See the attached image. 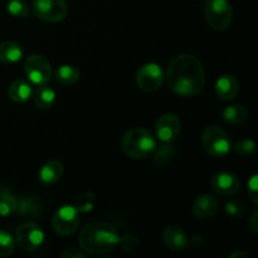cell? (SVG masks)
<instances>
[{
	"label": "cell",
	"instance_id": "19",
	"mask_svg": "<svg viewBox=\"0 0 258 258\" xmlns=\"http://www.w3.org/2000/svg\"><path fill=\"white\" fill-rule=\"evenodd\" d=\"M8 96L13 102L24 103L33 96V87L24 80H17L8 88Z\"/></svg>",
	"mask_w": 258,
	"mask_h": 258
},
{
	"label": "cell",
	"instance_id": "32",
	"mask_svg": "<svg viewBox=\"0 0 258 258\" xmlns=\"http://www.w3.org/2000/svg\"><path fill=\"white\" fill-rule=\"evenodd\" d=\"M60 256L63 258H83L86 254L85 252H81L80 249L75 248V247H70V248H66L64 251L60 253Z\"/></svg>",
	"mask_w": 258,
	"mask_h": 258
},
{
	"label": "cell",
	"instance_id": "22",
	"mask_svg": "<svg viewBox=\"0 0 258 258\" xmlns=\"http://www.w3.org/2000/svg\"><path fill=\"white\" fill-rule=\"evenodd\" d=\"M33 97H34V105L39 110H49L50 107H53L55 100H57V95H55L54 90L48 87L47 85L39 86V88H38Z\"/></svg>",
	"mask_w": 258,
	"mask_h": 258
},
{
	"label": "cell",
	"instance_id": "23",
	"mask_svg": "<svg viewBox=\"0 0 258 258\" xmlns=\"http://www.w3.org/2000/svg\"><path fill=\"white\" fill-rule=\"evenodd\" d=\"M81 72L76 67L70 64H62L55 70L54 78L59 85L71 86L80 81Z\"/></svg>",
	"mask_w": 258,
	"mask_h": 258
},
{
	"label": "cell",
	"instance_id": "6",
	"mask_svg": "<svg viewBox=\"0 0 258 258\" xmlns=\"http://www.w3.org/2000/svg\"><path fill=\"white\" fill-rule=\"evenodd\" d=\"M80 226V212L75 206H62L54 212L52 218L53 231L62 237L72 236Z\"/></svg>",
	"mask_w": 258,
	"mask_h": 258
},
{
	"label": "cell",
	"instance_id": "1",
	"mask_svg": "<svg viewBox=\"0 0 258 258\" xmlns=\"http://www.w3.org/2000/svg\"><path fill=\"white\" fill-rule=\"evenodd\" d=\"M168 87L183 97H193L203 91L206 85V71L198 57L193 54H179L174 58L166 71Z\"/></svg>",
	"mask_w": 258,
	"mask_h": 258
},
{
	"label": "cell",
	"instance_id": "17",
	"mask_svg": "<svg viewBox=\"0 0 258 258\" xmlns=\"http://www.w3.org/2000/svg\"><path fill=\"white\" fill-rule=\"evenodd\" d=\"M63 174H64L63 164L58 160H50L40 168L38 178L43 185H54L62 179Z\"/></svg>",
	"mask_w": 258,
	"mask_h": 258
},
{
	"label": "cell",
	"instance_id": "25",
	"mask_svg": "<svg viewBox=\"0 0 258 258\" xmlns=\"http://www.w3.org/2000/svg\"><path fill=\"white\" fill-rule=\"evenodd\" d=\"M97 204V196L92 191H83L76 198L75 207L80 213H90Z\"/></svg>",
	"mask_w": 258,
	"mask_h": 258
},
{
	"label": "cell",
	"instance_id": "31",
	"mask_svg": "<svg viewBox=\"0 0 258 258\" xmlns=\"http://www.w3.org/2000/svg\"><path fill=\"white\" fill-rule=\"evenodd\" d=\"M257 174H254V175L251 176V179L248 180V189H247V191H248V197L249 199H251L252 203L254 204V206H257L258 204V181H257Z\"/></svg>",
	"mask_w": 258,
	"mask_h": 258
},
{
	"label": "cell",
	"instance_id": "33",
	"mask_svg": "<svg viewBox=\"0 0 258 258\" xmlns=\"http://www.w3.org/2000/svg\"><path fill=\"white\" fill-rule=\"evenodd\" d=\"M248 227L254 234L258 233V212L253 211L251 217L248 218Z\"/></svg>",
	"mask_w": 258,
	"mask_h": 258
},
{
	"label": "cell",
	"instance_id": "13",
	"mask_svg": "<svg viewBox=\"0 0 258 258\" xmlns=\"http://www.w3.org/2000/svg\"><path fill=\"white\" fill-rule=\"evenodd\" d=\"M219 202L212 194H202L196 201L193 202L191 206V213L197 219H209L218 212Z\"/></svg>",
	"mask_w": 258,
	"mask_h": 258
},
{
	"label": "cell",
	"instance_id": "16",
	"mask_svg": "<svg viewBox=\"0 0 258 258\" xmlns=\"http://www.w3.org/2000/svg\"><path fill=\"white\" fill-rule=\"evenodd\" d=\"M44 203L37 196H25L20 201H18V214L25 219H35L42 214Z\"/></svg>",
	"mask_w": 258,
	"mask_h": 258
},
{
	"label": "cell",
	"instance_id": "35",
	"mask_svg": "<svg viewBox=\"0 0 258 258\" xmlns=\"http://www.w3.org/2000/svg\"><path fill=\"white\" fill-rule=\"evenodd\" d=\"M229 258H249V256L243 251H234L233 253L229 254Z\"/></svg>",
	"mask_w": 258,
	"mask_h": 258
},
{
	"label": "cell",
	"instance_id": "21",
	"mask_svg": "<svg viewBox=\"0 0 258 258\" xmlns=\"http://www.w3.org/2000/svg\"><path fill=\"white\" fill-rule=\"evenodd\" d=\"M248 118V110L243 105L228 106L222 113V120L227 125H241Z\"/></svg>",
	"mask_w": 258,
	"mask_h": 258
},
{
	"label": "cell",
	"instance_id": "28",
	"mask_svg": "<svg viewBox=\"0 0 258 258\" xmlns=\"http://www.w3.org/2000/svg\"><path fill=\"white\" fill-rule=\"evenodd\" d=\"M15 238L7 231H0V257H7L14 252Z\"/></svg>",
	"mask_w": 258,
	"mask_h": 258
},
{
	"label": "cell",
	"instance_id": "18",
	"mask_svg": "<svg viewBox=\"0 0 258 258\" xmlns=\"http://www.w3.org/2000/svg\"><path fill=\"white\" fill-rule=\"evenodd\" d=\"M24 55V50L18 43L4 40L0 43V62L5 64H15Z\"/></svg>",
	"mask_w": 258,
	"mask_h": 258
},
{
	"label": "cell",
	"instance_id": "27",
	"mask_svg": "<svg viewBox=\"0 0 258 258\" xmlns=\"http://www.w3.org/2000/svg\"><path fill=\"white\" fill-rule=\"evenodd\" d=\"M224 212L233 218H241L246 214L247 207L239 199H231L224 204Z\"/></svg>",
	"mask_w": 258,
	"mask_h": 258
},
{
	"label": "cell",
	"instance_id": "34",
	"mask_svg": "<svg viewBox=\"0 0 258 258\" xmlns=\"http://www.w3.org/2000/svg\"><path fill=\"white\" fill-rule=\"evenodd\" d=\"M204 244V238L201 234H196L193 236V238L189 239V246H193L194 248H201Z\"/></svg>",
	"mask_w": 258,
	"mask_h": 258
},
{
	"label": "cell",
	"instance_id": "15",
	"mask_svg": "<svg viewBox=\"0 0 258 258\" xmlns=\"http://www.w3.org/2000/svg\"><path fill=\"white\" fill-rule=\"evenodd\" d=\"M216 95L221 101L228 102V101L234 100L239 93V82L236 76L222 75L218 80L216 81Z\"/></svg>",
	"mask_w": 258,
	"mask_h": 258
},
{
	"label": "cell",
	"instance_id": "14",
	"mask_svg": "<svg viewBox=\"0 0 258 258\" xmlns=\"http://www.w3.org/2000/svg\"><path fill=\"white\" fill-rule=\"evenodd\" d=\"M163 242L173 252H183L189 247V237L183 228L178 226L166 227L163 233Z\"/></svg>",
	"mask_w": 258,
	"mask_h": 258
},
{
	"label": "cell",
	"instance_id": "3",
	"mask_svg": "<svg viewBox=\"0 0 258 258\" xmlns=\"http://www.w3.org/2000/svg\"><path fill=\"white\" fill-rule=\"evenodd\" d=\"M156 141L153 134L143 127H135L123 134L121 139V149L131 159L141 160L153 154Z\"/></svg>",
	"mask_w": 258,
	"mask_h": 258
},
{
	"label": "cell",
	"instance_id": "29",
	"mask_svg": "<svg viewBox=\"0 0 258 258\" xmlns=\"http://www.w3.org/2000/svg\"><path fill=\"white\" fill-rule=\"evenodd\" d=\"M233 149L242 158H251L256 151V144L251 139H243V140L237 141L233 145Z\"/></svg>",
	"mask_w": 258,
	"mask_h": 258
},
{
	"label": "cell",
	"instance_id": "4",
	"mask_svg": "<svg viewBox=\"0 0 258 258\" xmlns=\"http://www.w3.org/2000/svg\"><path fill=\"white\" fill-rule=\"evenodd\" d=\"M203 148L212 158H226L233 150V143L227 131L217 125H208L202 134Z\"/></svg>",
	"mask_w": 258,
	"mask_h": 258
},
{
	"label": "cell",
	"instance_id": "12",
	"mask_svg": "<svg viewBox=\"0 0 258 258\" xmlns=\"http://www.w3.org/2000/svg\"><path fill=\"white\" fill-rule=\"evenodd\" d=\"M211 185L212 189L219 196L232 197L239 191L241 181L236 174L229 171H219L212 176Z\"/></svg>",
	"mask_w": 258,
	"mask_h": 258
},
{
	"label": "cell",
	"instance_id": "26",
	"mask_svg": "<svg viewBox=\"0 0 258 258\" xmlns=\"http://www.w3.org/2000/svg\"><path fill=\"white\" fill-rule=\"evenodd\" d=\"M7 10L15 18H24L29 14V7L25 0H9L7 4Z\"/></svg>",
	"mask_w": 258,
	"mask_h": 258
},
{
	"label": "cell",
	"instance_id": "24",
	"mask_svg": "<svg viewBox=\"0 0 258 258\" xmlns=\"http://www.w3.org/2000/svg\"><path fill=\"white\" fill-rule=\"evenodd\" d=\"M18 209V199L8 189H0V216L8 217Z\"/></svg>",
	"mask_w": 258,
	"mask_h": 258
},
{
	"label": "cell",
	"instance_id": "7",
	"mask_svg": "<svg viewBox=\"0 0 258 258\" xmlns=\"http://www.w3.org/2000/svg\"><path fill=\"white\" fill-rule=\"evenodd\" d=\"M24 73L30 83L44 86L52 78V66L49 60L40 54H30L24 62Z\"/></svg>",
	"mask_w": 258,
	"mask_h": 258
},
{
	"label": "cell",
	"instance_id": "10",
	"mask_svg": "<svg viewBox=\"0 0 258 258\" xmlns=\"http://www.w3.org/2000/svg\"><path fill=\"white\" fill-rule=\"evenodd\" d=\"M17 244L24 251H35L44 243V232L33 222H25L15 232Z\"/></svg>",
	"mask_w": 258,
	"mask_h": 258
},
{
	"label": "cell",
	"instance_id": "9",
	"mask_svg": "<svg viewBox=\"0 0 258 258\" xmlns=\"http://www.w3.org/2000/svg\"><path fill=\"white\" fill-rule=\"evenodd\" d=\"M164 71L160 64L154 62L145 63L136 72V85L144 92H155L163 86Z\"/></svg>",
	"mask_w": 258,
	"mask_h": 258
},
{
	"label": "cell",
	"instance_id": "30",
	"mask_svg": "<svg viewBox=\"0 0 258 258\" xmlns=\"http://www.w3.org/2000/svg\"><path fill=\"white\" fill-rule=\"evenodd\" d=\"M118 246H120V248L123 252L135 253L140 248V241L134 234H126V236L120 237V239H118Z\"/></svg>",
	"mask_w": 258,
	"mask_h": 258
},
{
	"label": "cell",
	"instance_id": "11",
	"mask_svg": "<svg viewBox=\"0 0 258 258\" xmlns=\"http://www.w3.org/2000/svg\"><path fill=\"white\" fill-rule=\"evenodd\" d=\"M156 136L161 143H173L179 138L181 131V121L175 113H164L158 118L155 125Z\"/></svg>",
	"mask_w": 258,
	"mask_h": 258
},
{
	"label": "cell",
	"instance_id": "8",
	"mask_svg": "<svg viewBox=\"0 0 258 258\" xmlns=\"http://www.w3.org/2000/svg\"><path fill=\"white\" fill-rule=\"evenodd\" d=\"M32 8L38 19L49 23L62 22L68 14L66 0H33Z\"/></svg>",
	"mask_w": 258,
	"mask_h": 258
},
{
	"label": "cell",
	"instance_id": "2",
	"mask_svg": "<svg viewBox=\"0 0 258 258\" xmlns=\"http://www.w3.org/2000/svg\"><path fill=\"white\" fill-rule=\"evenodd\" d=\"M118 232L106 222H91L81 229L78 243L81 248L91 254H107L118 246Z\"/></svg>",
	"mask_w": 258,
	"mask_h": 258
},
{
	"label": "cell",
	"instance_id": "20",
	"mask_svg": "<svg viewBox=\"0 0 258 258\" xmlns=\"http://www.w3.org/2000/svg\"><path fill=\"white\" fill-rule=\"evenodd\" d=\"M176 148L171 143H164L153 151V161L159 168H165L176 156Z\"/></svg>",
	"mask_w": 258,
	"mask_h": 258
},
{
	"label": "cell",
	"instance_id": "5",
	"mask_svg": "<svg viewBox=\"0 0 258 258\" xmlns=\"http://www.w3.org/2000/svg\"><path fill=\"white\" fill-rule=\"evenodd\" d=\"M204 17L209 27L216 32L228 29L233 20V9L228 0H207Z\"/></svg>",
	"mask_w": 258,
	"mask_h": 258
}]
</instances>
